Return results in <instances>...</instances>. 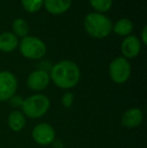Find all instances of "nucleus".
Segmentation results:
<instances>
[{
    "mask_svg": "<svg viewBox=\"0 0 147 148\" xmlns=\"http://www.w3.org/2000/svg\"><path fill=\"white\" fill-rule=\"evenodd\" d=\"M51 81L63 90L73 89L79 84L81 79V71L78 64L73 60H65L53 66L49 74Z\"/></svg>",
    "mask_w": 147,
    "mask_h": 148,
    "instance_id": "f257e3e1",
    "label": "nucleus"
},
{
    "mask_svg": "<svg viewBox=\"0 0 147 148\" xmlns=\"http://www.w3.org/2000/svg\"><path fill=\"white\" fill-rule=\"evenodd\" d=\"M20 111L26 118L39 119L45 115L51 108V100L46 95L36 93L23 99Z\"/></svg>",
    "mask_w": 147,
    "mask_h": 148,
    "instance_id": "f03ea898",
    "label": "nucleus"
},
{
    "mask_svg": "<svg viewBox=\"0 0 147 148\" xmlns=\"http://www.w3.org/2000/svg\"><path fill=\"white\" fill-rule=\"evenodd\" d=\"M85 29L94 38L102 39L108 36L112 31L113 24L109 17L98 12H91L85 17Z\"/></svg>",
    "mask_w": 147,
    "mask_h": 148,
    "instance_id": "7ed1b4c3",
    "label": "nucleus"
},
{
    "mask_svg": "<svg viewBox=\"0 0 147 148\" xmlns=\"http://www.w3.org/2000/svg\"><path fill=\"white\" fill-rule=\"evenodd\" d=\"M20 53L28 60H39L44 57L46 47L44 42L36 36H24L19 42Z\"/></svg>",
    "mask_w": 147,
    "mask_h": 148,
    "instance_id": "20e7f679",
    "label": "nucleus"
},
{
    "mask_svg": "<svg viewBox=\"0 0 147 148\" xmlns=\"http://www.w3.org/2000/svg\"><path fill=\"white\" fill-rule=\"evenodd\" d=\"M109 75L115 84H125L131 76V64L123 57H118L110 62Z\"/></svg>",
    "mask_w": 147,
    "mask_h": 148,
    "instance_id": "39448f33",
    "label": "nucleus"
},
{
    "mask_svg": "<svg viewBox=\"0 0 147 148\" xmlns=\"http://www.w3.org/2000/svg\"><path fill=\"white\" fill-rule=\"evenodd\" d=\"M31 138L37 145L49 146L55 140V130L49 123L40 122L32 128Z\"/></svg>",
    "mask_w": 147,
    "mask_h": 148,
    "instance_id": "423d86ee",
    "label": "nucleus"
},
{
    "mask_svg": "<svg viewBox=\"0 0 147 148\" xmlns=\"http://www.w3.org/2000/svg\"><path fill=\"white\" fill-rule=\"evenodd\" d=\"M18 88V82L15 75L9 71L0 72V102H8Z\"/></svg>",
    "mask_w": 147,
    "mask_h": 148,
    "instance_id": "0eeeda50",
    "label": "nucleus"
},
{
    "mask_svg": "<svg viewBox=\"0 0 147 148\" xmlns=\"http://www.w3.org/2000/svg\"><path fill=\"white\" fill-rule=\"evenodd\" d=\"M51 83L49 74L44 70H36L31 72L26 79V85L28 89L34 92L43 91L49 87Z\"/></svg>",
    "mask_w": 147,
    "mask_h": 148,
    "instance_id": "6e6552de",
    "label": "nucleus"
},
{
    "mask_svg": "<svg viewBox=\"0 0 147 148\" xmlns=\"http://www.w3.org/2000/svg\"><path fill=\"white\" fill-rule=\"evenodd\" d=\"M144 114L141 109L131 107L127 109L121 116V125L127 129H134L139 127L143 123Z\"/></svg>",
    "mask_w": 147,
    "mask_h": 148,
    "instance_id": "1a4fd4ad",
    "label": "nucleus"
},
{
    "mask_svg": "<svg viewBox=\"0 0 147 148\" xmlns=\"http://www.w3.org/2000/svg\"><path fill=\"white\" fill-rule=\"evenodd\" d=\"M141 42L135 35H128L121 43V53L125 59H134L140 53Z\"/></svg>",
    "mask_w": 147,
    "mask_h": 148,
    "instance_id": "9d476101",
    "label": "nucleus"
},
{
    "mask_svg": "<svg viewBox=\"0 0 147 148\" xmlns=\"http://www.w3.org/2000/svg\"><path fill=\"white\" fill-rule=\"evenodd\" d=\"M26 119L27 118L24 116V114L20 110H13V111H11L8 114V117H7L8 127L13 132H20L26 126V123H27Z\"/></svg>",
    "mask_w": 147,
    "mask_h": 148,
    "instance_id": "9b49d317",
    "label": "nucleus"
},
{
    "mask_svg": "<svg viewBox=\"0 0 147 148\" xmlns=\"http://www.w3.org/2000/svg\"><path fill=\"white\" fill-rule=\"evenodd\" d=\"M45 9L53 15H59L70 9L72 0H44L43 1Z\"/></svg>",
    "mask_w": 147,
    "mask_h": 148,
    "instance_id": "f8f14e48",
    "label": "nucleus"
},
{
    "mask_svg": "<svg viewBox=\"0 0 147 148\" xmlns=\"http://www.w3.org/2000/svg\"><path fill=\"white\" fill-rule=\"evenodd\" d=\"M18 47V38L12 32H3L0 34V51L11 53Z\"/></svg>",
    "mask_w": 147,
    "mask_h": 148,
    "instance_id": "ddd939ff",
    "label": "nucleus"
},
{
    "mask_svg": "<svg viewBox=\"0 0 147 148\" xmlns=\"http://www.w3.org/2000/svg\"><path fill=\"white\" fill-rule=\"evenodd\" d=\"M112 30H114L115 33L120 36H128L133 30V23L128 18H121L116 21V23L112 27Z\"/></svg>",
    "mask_w": 147,
    "mask_h": 148,
    "instance_id": "4468645a",
    "label": "nucleus"
},
{
    "mask_svg": "<svg viewBox=\"0 0 147 148\" xmlns=\"http://www.w3.org/2000/svg\"><path fill=\"white\" fill-rule=\"evenodd\" d=\"M12 28H13L14 34L16 36L24 37L27 36L28 33V24L25 19L23 18H16L12 23Z\"/></svg>",
    "mask_w": 147,
    "mask_h": 148,
    "instance_id": "2eb2a0df",
    "label": "nucleus"
},
{
    "mask_svg": "<svg viewBox=\"0 0 147 148\" xmlns=\"http://www.w3.org/2000/svg\"><path fill=\"white\" fill-rule=\"evenodd\" d=\"M90 4L98 13H104L111 9L113 0H89Z\"/></svg>",
    "mask_w": 147,
    "mask_h": 148,
    "instance_id": "dca6fc26",
    "label": "nucleus"
},
{
    "mask_svg": "<svg viewBox=\"0 0 147 148\" xmlns=\"http://www.w3.org/2000/svg\"><path fill=\"white\" fill-rule=\"evenodd\" d=\"M43 1L44 0H21V4L26 12L34 13L41 8V6L43 5Z\"/></svg>",
    "mask_w": 147,
    "mask_h": 148,
    "instance_id": "f3484780",
    "label": "nucleus"
},
{
    "mask_svg": "<svg viewBox=\"0 0 147 148\" xmlns=\"http://www.w3.org/2000/svg\"><path fill=\"white\" fill-rule=\"evenodd\" d=\"M75 101V95L72 92H66L64 93V95L62 96V105L64 106V108L69 109L73 106Z\"/></svg>",
    "mask_w": 147,
    "mask_h": 148,
    "instance_id": "a211bd4d",
    "label": "nucleus"
},
{
    "mask_svg": "<svg viewBox=\"0 0 147 148\" xmlns=\"http://www.w3.org/2000/svg\"><path fill=\"white\" fill-rule=\"evenodd\" d=\"M8 102L11 104L13 108H18V107H21V104H22V102H23V98H22L21 96L14 95Z\"/></svg>",
    "mask_w": 147,
    "mask_h": 148,
    "instance_id": "6ab92c4d",
    "label": "nucleus"
},
{
    "mask_svg": "<svg viewBox=\"0 0 147 148\" xmlns=\"http://www.w3.org/2000/svg\"><path fill=\"white\" fill-rule=\"evenodd\" d=\"M147 26L145 25L143 28H142V32H141V39H142V42L144 45H147Z\"/></svg>",
    "mask_w": 147,
    "mask_h": 148,
    "instance_id": "aec40b11",
    "label": "nucleus"
}]
</instances>
